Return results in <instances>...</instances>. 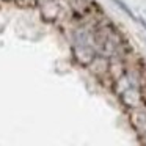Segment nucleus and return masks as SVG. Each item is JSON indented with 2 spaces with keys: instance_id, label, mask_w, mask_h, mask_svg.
Returning <instances> with one entry per match:
<instances>
[{
  "instance_id": "obj_1",
  "label": "nucleus",
  "mask_w": 146,
  "mask_h": 146,
  "mask_svg": "<svg viewBox=\"0 0 146 146\" xmlns=\"http://www.w3.org/2000/svg\"><path fill=\"white\" fill-rule=\"evenodd\" d=\"M113 3H115V5H116V7H118V8H121V10H123V11H124V13H126V14H127V16H129V17H130V19H132V21H135V22H140V17H137V16H135V14H133V13H132V11H130V8H129V7H127V5H126V3H124L123 0H113Z\"/></svg>"
}]
</instances>
